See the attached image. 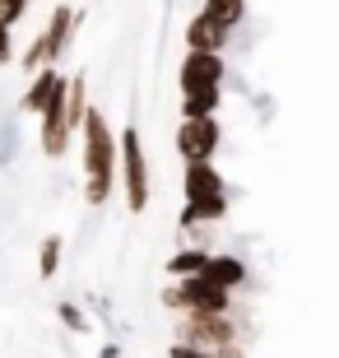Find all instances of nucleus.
<instances>
[{"instance_id":"1","label":"nucleus","mask_w":339,"mask_h":358,"mask_svg":"<svg viewBox=\"0 0 339 358\" xmlns=\"http://www.w3.org/2000/svg\"><path fill=\"white\" fill-rule=\"evenodd\" d=\"M79 131H84V200L103 205L117 191V135L98 107H84Z\"/></svg>"},{"instance_id":"2","label":"nucleus","mask_w":339,"mask_h":358,"mask_svg":"<svg viewBox=\"0 0 339 358\" xmlns=\"http://www.w3.org/2000/svg\"><path fill=\"white\" fill-rule=\"evenodd\" d=\"M84 107H89V89H84V75H75V80L61 84V93L38 112L42 117V154H47V159H61L70 149V135L79 131Z\"/></svg>"},{"instance_id":"3","label":"nucleus","mask_w":339,"mask_h":358,"mask_svg":"<svg viewBox=\"0 0 339 358\" xmlns=\"http://www.w3.org/2000/svg\"><path fill=\"white\" fill-rule=\"evenodd\" d=\"M121 191H126V205L135 214L149 210V159H144V140L135 126L121 131Z\"/></svg>"},{"instance_id":"4","label":"nucleus","mask_w":339,"mask_h":358,"mask_svg":"<svg viewBox=\"0 0 339 358\" xmlns=\"http://www.w3.org/2000/svg\"><path fill=\"white\" fill-rule=\"evenodd\" d=\"M70 33H75V10H70V5H56L52 19H47V28H42L38 38H33V47L24 52V70L28 75L42 70V66H52L56 56L70 47Z\"/></svg>"},{"instance_id":"5","label":"nucleus","mask_w":339,"mask_h":358,"mask_svg":"<svg viewBox=\"0 0 339 358\" xmlns=\"http://www.w3.org/2000/svg\"><path fill=\"white\" fill-rule=\"evenodd\" d=\"M163 303H168L172 312H182V317L186 312H228V289L209 284L205 275H186L163 293Z\"/></svg>"},{"instance_id":"6","label":"nucleus","mask_w":339,"mask_h":358,"mask_svg":"<svg viewBox=\"0 0 339 358\" xmlns=\"http://www.w3.org/2000/svg\"><path fill=\"white\" fill-rule=\"evenodd\" d=\"M223 131L214 117H182L177 126V154L186 163H200V159H214V149H219Z\"/></svg>"},{"instance_id":"7","label":"nucleus","mask_w":339,"mask_h":358,"mask_svg":"<svg viewBox=\"0 0 339 358\" xmlns=\"http://www.w3.org/2000/svg\"><path fill=\"white\" fill-rule=\"evenodd\" d=\"M228 80V61L223 52H186L182 61V89H200V84H219Z\"/></svg>"},{"instance_id":"8","label":"nucleus","mask_w":339,"mask_h":358,"mask_svg":"<svg viewBox=\"0 0 339 358\" xmlns=\"http://www.w3.org/2000/svg\"><path fill=\"white\" fill-rule=\"evenodd\" d=\"M186 200H214V196H228V182H223V173L214 168L209 159L200 163H186Z\"/></svg>"},{"instance_id":"9","label":"nucleus","mask_w":339,"mask_h":358,"mask_svg":"<svg viewBox=\"0 0 339 358\" xmlns=\"http://www.w3.org/2000/svg\"><path fill=\"white\" fill-rule=\"evenodd\" d=\"M228 33H233V28H223L214 14L200 10L196 19L186 24V47H191V52H223V47H228Z\"/></svg>"},{"instance_id":"10","label":"nucleus","mask_w":339,"mask_h":358,"mask_svg":"<svg viewBox=\"0 0 339 358\" xmlns=\"http://www.w3.org/2000/svg\"><path fill=\"white\" fill-rule=\"evenodd\" d=\"M200 275L209 279V284H219V289H237V284H247V266H242V256H205V266H200Z\"/></svg>"},{"instance_id":"11","label":"nucleus","mask_w":339,"mask_h":358,"mask_svg":"<svg viewBox=\"0 0 339 358\" xmlns=\"http://www.w3.org/2000/svg\"><path fill=\"white\" fill-rule=\"evenodd\" d=\"M61 84H66V80H61L52 66L33 70V84H28V93H24V112H42V107H47L56 93H61Z\"/></svg>"},{"instance_id":"12","label":"nucleus","mask_w":339,"mask_h":358,"mask_svg":"<svg viewBox=\"0 0 339 358\" xmlns=\"http://www.w3.org/2000/svg\"><path fill=\"white\" fill-rule=\"evenodd\" d=\"M223 89L219 84H200V89H182V117H214L219 112Z\"/></svg>"},{"instance_id":"13","label":"nucleus","mask_w":339,"mask_h":358,"mask_svg":"<svg viewBox=\"0 0 339 358\" xmlns=\"http://www.w3.org/2000/svg\"><path fill=\"white\" fill-rule=\"evenodd\" d=\"M223 214H228V196H214V200H186L177 219H182V228H191V224H214Z\"/></svg>"},{"instance_id":"14","label":"nucleus","mask_w":339,"mask_h":358,"mask_svg":"<svg viewBox=\"0 0 339 358\" xmlns=\"http://www.w3.org/2000/svg\"><path fill=\"white\" fill-rule=\"evenodd\" d=\"M205 14H214L223 28H237L247 19V0H205Z\"/></svg>"},{"instance_id":"15","label":"nucleus","mask_w":339,"mask_h":358,"mask_svg":"<svg viewBox=\"0 0 339 358\" xmlns=\"http://www.w3.org/2000/svg\"><path fill=\"white\" fill-rule=\"evenodd\" d=\"M205 256H209V252H177V256L168 261V275H172V279L200 275V266H205Z\"/></svg>"},{"instance_id":"16","label":"nucleus","mask_w":339,"mask_h":358,"mask_svg":"<svg viewBox=\"0 0 339 358\" xmlns=\"http://www.w3.org/2000/svg\"><path fill=\"white\" fill-rule=\"evenodd\" d=\"M38 270H42V279H52L56 270H61V238H47V242H42V252H38Z\"/></svg>"},{"instance_id":"17","label":"nucleus","mask_w":339,"mask_h":358,"mask_svg":"<svg viewBox=\"0 0 339 358\" xmlns=\"http://www.w3.org/2000/svg\"><path fill=\"white\" fill-rule=\"evenodd\" d=\"M19 159V121L5 117V126H0V163H14Z\"/></svg>"},{"instance_id":"18","label":"nucleus","mask_w":339,"mask_h":358,"mask_svg":"<svg viewBox=\"0 0 339 358\" xmlns=\"http://www.w3.org/2000/svg\"><path fill=\"white\" fill-rule=\"evenodd\" d=\"M28 14V0H0V24H19V19H24Z\"/></svg>"},{"instance_id":"19","label":"nucleus","mask_w":339,"mask_h":358,"mask_svg":"<svg viewBox=\"0 0 339 358\" xmlns=\"http://www.w3.org/2000/svg\"><path fill=\"white\" fill-rule=\"evenodd\" d=\"M61 321H66L70 331H84V326H89V321H84V312H79L75 303H61Z\"/></svg>"},{"instance_id":"20","label":"nucleus","mask_w":339,"mask_h":358,"mask_svg":"<svg viewBox=\"0 0 339 358\" xmlns=\"http://www.w3.org/2000/svg\"><path fill=\"white\" fill-rule=\"evenodd\" d=\"M14 61V38H10V24H0V66Z\"/></svg>"},{"instance_id":"21","label":"nucleus","mask_w":339,"mask_h":358,"mask_svg":"<svg viewBox=\"0 0 339 358\" xmlns=\"http://www.w3.org/2000/svg\"><path fill=\"white\" fill-rule=\"evenodd\" d=\"M172 358H214V354H205L196 345H172Z\"/></svg>"}]
</instances>
